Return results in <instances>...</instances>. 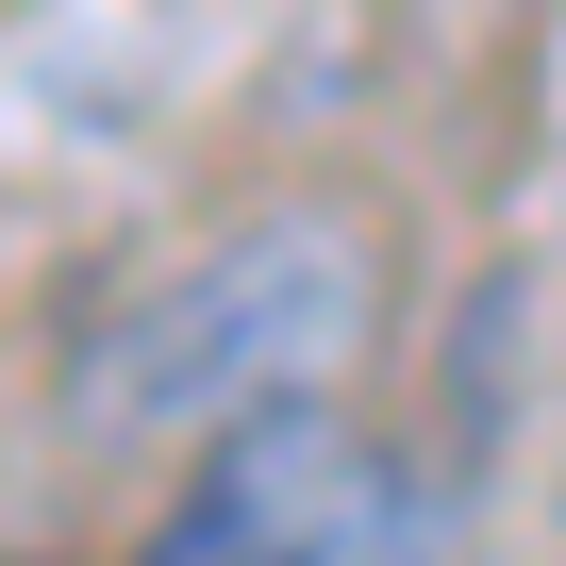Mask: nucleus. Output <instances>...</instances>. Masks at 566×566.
I'll list each match as a JSON object with an SVG mask.
<instances>
[{
	"mask_svg": "<svg viewBox=\"0 0 566 566\" xmlns=\"http://www.w3.org/2000/svg\"><path fill=\"white\" fill-rule=\"evenodd\" d=\"M417 533H433L417 467L334 384H301V400H250V417L200 433V467H184V500L150 516L134 566H417Z\"/></svg>",
	"mask_w": 566,
	"mask_h": 566,
	"instance_id": "nucleus-2",
	"label": "nucleus"
},
{
	"mask_svg": "<svg viewBox=\"0 0 566 566\" xmlns=\"http://www.w3.org/2000/svg\"><path fill=\"white\" fill-rule=\"evenodd\" d=\"M367 334H384V233L350 200H266L217 250H184L167 283H134V301L67 350V433L184 450V433H217L250 400L334 384Z\"/></svg>",
	"mask_w": 566,
	"mask_h": 566,
	"instance_id": "nucleus-1",
	"label": "nucleus"
}]
</instances>
